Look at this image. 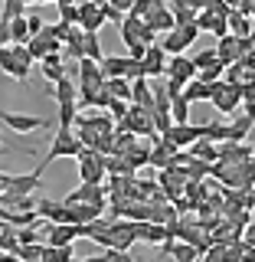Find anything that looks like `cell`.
I'll return each mask as SVG.
<instances>
[{"label":"cell","instance_id":"cell-24","mask_svg":"<svg viewBox=\"0 0 255 262\" xmlns=\"http://www.w3.org/2000/svg\"><path fill=\"white\" fill-rule=\"evenodd\" d=\"M128 62H131L128 56H105L98 66H102V76H105V79H125Z\"/></svg>","mask_w":255,"mask_h":262},{"label":"cell","instance_id":"cell-45","mask_svg":"<svg viewBox=\"0 0 255 262\" xmlns=\"http://www.w3.org/2000/svg\"><path fill=\"white\" fill-rule=\"evenodd\" d=\"M27 27H30V36H36L46 23H43V16H39V13H27Z\"/></svg>","mask_w":255,"mask_h":262},{"label":"cell","instance_id":"cell-36","mask_svg":"<svg viewBox=\"0 0 255 262\" xmlns=\"http://www.w3.org/2000/svg\"><path fill=\"white\" fill-rule=\"evenodd\" d=\"M170 256H174L177 262H196V259H200V252H196L190 243H174V249H170Z\"/></svg>","mask_w":255,"mask_h":262},{"label":"cell","instance_id":"cell-25","mask_svg":"<svg viewBox=\"0 0 255 262\" xmlns=\"http://www.w3.org/2000/svg\"><path fill=\"white\" fill-rule=\"evenodd\" d=\"M49 95H53L56 102H79V85L65 76V79H59L53 89H49Z\"/></svg>","mask_w":255,"mask_h":262},{"label":"cell","instance_id":"cell-22","mask_svg":"<svg viewBox=\"0 0 255 262\" xmlns=\"http://www.w3.org/2000/svg\"><path fill=\"white\" fill-rule=\"evenodd\" d=\"M43 76H46V82L49 85H56L59 79H65V66H62V53H49V56H43Z\"/></svg>","mask_w":255,"mask_h":262},{"label":"cell","instance_id":"cell-53","mask_svg":"<svg viewBox=\"0 0 255 262\" xmlns=\"http://www.w3.org/2000/svg\"><path fill=\"white\" fill-rule=\"evenodd\" d=\"M0 141H4V135H0Z\"/></svg>","mask_w":255,"mask_h":262},{"label":"cell","instance_id":"cell-48","mask_svg":"<svg viewBox=\"0 0 255 262\" xmlns=\"http://www.w3.org/2000/svg\"><path fill=\"white\" fill-rule=\"evenodd\" d=\"M245 246H252V249H255V226L249 229V233H245Z\"/></svg>","mask_w":255,"mask_h":262},{"label":"cell","instance_id":"cell-35","mask_svg":"<svg viewBox=\"0 0 255 262\" xmlns=\"http://www.w3.org/2000/svg\"><path fill=\"white\" fill-rule=\"evenodd\" d=\"M190 158H200V161H213L216 158V147H213L210 138H200V141L190 144Z\"/></svg>","mask_w":255,"mask_h":262},{"label":"cell","instance_id":"cell-55","mask_svg":"<svg viewBox=\"0 0 255 262\" xmlns=\"http://www.w3.org/2000/svg\"><path fill=\"white\" fill-rule=\"evenodd\" d=\"M252 196H255V193H252Z\"/></svg>","mask_w":255,"mask_h":262},{"label":"cell","instance_id":"cell-37","mask_svg":"<svg viewBox=\"0 0 255 262\" xmlns=\"http://www.w3.org/2000/svg\"><path fill=\"white\" fill-rule=\"evenodd\" d=\"M196 79L206 82V85H213V82L226 79V66H223V62H216V66H210V69H200V72H196Z\"/></svg>","mask_w":255,"mask_h":262},{"label":"cell","instance_id":"cell-12","mask_svg":"<svg viewBox=\"0 0 255 262\" xmlns=\"http://www.w3.org/2000/svg\"><path fill=\"white\" fill-rule=\"evenodd\" d=\"M82 236V226L76 223H49L46 226V246H72V239Z\"/></svg>","mask_w":255,"mask_h":262},{"label":"cell","instance_id":"cell-6","mask_svg":"<svg viewBox=\"0 0 255 262\" xmlns=\"http://www.w3.org/2000/svg\"><path fill=\"white\" fill-rule=\"evenodd\" d=\"M0 121H4L10 131H16V135H30V131H39V128H53L49 118H39V115H20V112H0Z\"/></svg>","mask_w":255,"mask_h":262},{"label":"cell","instance_id":"cell-15","mask_svg":"<svg viewBox=\"0 0 255 262\" xmlns=\"http://www.w3.org/2000/svg\"><path fill=\"white\" fill-rule=\"evenodd\" d=\"M216 56H219V62L223 66H233V62H239L242 56H245V46H242V39L239 36H219V46H216Z\"/></svg>","mask_w":255,"mask_h":262},{"label":"cell","instance_id":"cell-51","mask_svg":"<svg viewBox=\"0 0 255 262\" xmlns=\"http://www.w3.org/2000/svg\"><path fill=\"white\" fill-rule=\"evenodd\" d=\"M223 4H226V7H233V10H236V7H239L242 0H223Z\"/></svg>","mask_w":255,"mask_h":262},{"label":"cell","instance_id":"cell-49","mask_svg":"<svg viewBox=\"0 0 255 262\" xmlns=\"http://www.w3.org/2000/svg\"><path fill=\"white\" fill-rule=\"evenodd\" d=\"M0 262H16V256H10V252H0Z\"/></svg>","mask_w":255,"mask_h":262},{"label":"cell","instance_id":"cell-38","mask_svg":"<svg viewBox=\"0 0 255 262\" xmlns=\"http://www.w3.org/2000/svg\"><path fill=\"white\" fill-rule=\"evenodd\" d=\"M190 59H193V66H196V72H200V69H210V66H216L219 56H216V49H200V53L190 56Z\"/></svg>","mask_w":255,"mask_h":262},{"label":"cell","instance_id":"cell-42","mask_svg":"<svg viewBox=\"0 0 255 262\" xmlns=\"http://www.w3.org/2000/svg\"><path fill=\"white\" fill-rule=\"evenodd\" d=\"M177 30H180V36H183V39H187L190 46L196 43V36H200V27H196V20H193V23H180Z\"/></svg>","mask_w":255,"mask_h":262},{"label":"cell","instance_id":"cell-44","mask_svg":"<svg viewBox=\"0 0 255 262\" xmlns=\"http://www.w3.org/2000/svg\"><path fill=\"white\" fill-rule=\"evenodd\" d=\"M105 262H134L131 252H121V249H105Z\"/></svg>","mask_w":255,"mask_h":262},{"label":"cell","instance_id":"cell-52","mask_svg":"<svg viewBox=\"0 0 255 262\" xmlns=\"http://www.w3.org/2000/svg\"><path fill=\"white\" fill-rule=\"evenodd\" d=\"M23 4H56V0H23Z\"/></svg>","mask_w":255,"mask_h":262},{"label":"cell","instance_id":"cell-14","mask_svg":"<svg viewBox=\"0 0 255 262\" xmlns=\"http://www.w3.org/2000/svg\"><path fill=\"white\" fill-rule=\"evenodd\" d=\"M39 177H43V167L30 170V174H10L7 177V190L4 193H33L39 187Z\"/></svg>","mask_w":255,"mask_h":262},{"label":"cell","instance_id":"cell-32","mask_svg":"<svg viewBox=\"0 0 255 262\" xmlns=\"http://www.w3.org/2000/svg\"><path fill=\"white\" fill-rule=\"evenodd\" d=\"M79 118V102H59V118H56V125L59 128H72Z\"/></svg>","mask_w":255,"mask_h":262},{"label":"cell","instance_id":"cell-34","mask_svg":"<svg viewBox=\"0 0 255 262\" xmlns=\"http://www.w3.org/2000/svg\"><path fill=\"white\" fill-rule=\"evenodd\" d=\"M43 249H46V243L20 246V249H16V259H20V262H43Z\"/></svg>","mask_w":255,"mask_h":262},{"label":"cell","instance_id":"cell-13","mask_svg":"<svg viewBox=\"0 0 255 262\" xmlns=\"http://www.w3.org/2000/svg\"><path fill=\"white\" fill-rule=\"evenodd\" d=\"M62 203L65 207H69V203H95V207H105V187L102 184H82L79 190H72Z\"/></svg>","mask_w":255,"mask_h":262},{"label":"cell","instance_id":"cell-16","mask_svg":"<svg viewBox=\"0 0 255 262\" xmlns=\"http://www.w3.org/2000/svg\"><path fill=\"white\" fill-rule=\"evenodd\" d=\"M141 66H144L147 79H157V76H164V69H167V53H164L157 43H151L147 53H144V59H141Z\"/></svg>","mask_w":255,"mask_h":262},{"label":"cell","instance_id":"cell-11","mask_svg":"<svg viewBox=\"0 0 255 262\" xmlns=\"http://www.w3.org/2000/svg\"><path fill=\"white\" fill-rule=\"evenodd\" d=\"M144 23H147V27H151L154 33H157V36L177 27V23H174V10H167V7H164V0H154V7L147 10Z\"/></svg>","mask_w":255,"mask_h":262},{"label":"cell","instance_id":"cell-17","mask_svg":"<svg viewBox=\"0 0 255 262\" xmlns=\"http://www.w3.org/2000/svg\"><path fill=\"white\" fill-rule=\"evenodd\" d=\"M196 27L206 30V33H216V36H226V33H229L226 16H219L213 10H196Z\"/></svg>","mask_w":255,"mask_h":262},{"label":"cell","instance_id":"cell-3","mask_svg":"<svg viewBox=\"0 0 255 262\" xmlns=\"http://www.w3.org/2000/svg\"><path fill=\"white\" fill-rule=\"evenodd\" d=\"M82 154V141L76 138V131L72 128H59L56 131V138H53V144H49V151H46V158H43V164L39 167H49L56 158H79Z\"/></svg>","mask_w":255,"mask_h":262},{"label":"cell","instance_id":"cell-46","mask_svg":"<svg viewBox=\"0 0 255 262\" xmlns=\"http://www.w3.org/2000/svg\"><path fill=\"white\" fill-rule=\"evenodd\" d=\"M10 46V20H0V49Z\"/></svg>","mask_w":255,"mask_h":262},{"label":"cell","instance_id":"cell-27","mask_svg":"<svg viewBox=\"0 0 255 262\" xmlns=\"http://www.w3.org/2000/svg\"><path fill=\"white\" fill-rule=\"evenodd\" d=\"M82 59H92V62L105 59L102 43H98V33H85V36H82Z\"/></svg>","mask_w":255,"mask_h":262},{"label":"cell","instance_id":"cell-23","mask_svg":"<svg viewBox=\"0 0 255 262\" xmlns=\"http://www.w3.org/2000/svg\"><path fill=\"white\" fill-rule=\"evenodd\" d=\"M174 158H177V147L170 144V141H164V138H160L157 144H151V164H154V167H170Z\"/></svg>","mask_w":255,"mask_h":262},{"label":"cell","instance_id":"cell-31","mask_svg":"<svg viewBox=\"0 0 255 262\" xmlns=\"http://www.w3.org/2000/svg\"><path fill=\"white\" fill-rule=\"evenodd\" d=\"M105 92H108L111 98L131 102V82L128 79H105Z\"/></svg>","mask_w":255,"mask_h":262},{"label":"cell","instance_id":"cell-43","mask_svg":"<svg viewBox=\"0 0 255 262\" xmlns=\"http://www.w3.org/2000/svg\"><path fill=\"white\" fill-rule=\"evenodd\" d=\"M16 243H20V246L39 243V236H36V226H20V233H16Z\"/></svg>","mask_w":255,"mask_h":262},{"label":"cell","instance_id":"cell-47","mask_svg":"<svg viewBox=\"0 0 255 262\" xmlns=\"http://www.w3.org/2000/svg\"><path fill=\"white\" fill-rule=\"evenodd\" d=\"M239 262H255V249H252V246H245V243H242V252H239Z\"/></svg>","mask_w":255,"mask_h":262},{"label":"cell","instance_id":"cell-7","mask_svg":"<svg viewBox=\"0 0 255 262\" xmlns=\"http://www.w3.org/2000/svg\"><path fill=\"white\" fill-rule=\"evenodd\" d=\"M164 76H167L170 82H177V85H187V82L196 79V66L187 53L180 56H167V69H164Z\"/></svg>","mask_w":255,"mask_h":262},{"label":"cell","instance_id":"cell-21","mask_svg":"<svg viewBox=\"0 0 255 262\" xmlns=\"http://www.w3.org/2000/svg\"><path fill=\"white\" fill-rule=\"evenodd\" d=\"M167 56H180V53H187L190 49V43H187L183 36H180V30L174 27V30H167V33H160V43H157Z\"/></svg>","mask_w":255,"mask_h":262},{"label":"cell","instance_id":"cell-18","mask_svg":"<svg viewBox=\"0 0 255 262\" xmlns=\"http://www.w3.org/2000/svg\"><path fill=\"white\" fill-rule=\"evenodd\" d=\"M131 102H134V108H141V112H154V92H151V85H147V79L131 82Z\"/></svg>","mask_w":255,"mask_h":262},{"label":"cell","instance_id":"cell-39","mask_svg":"<svg viewBox=\"0 0 255 262\" xmlns=\"http://www.w3.org/2000/svg\"><path fill=\"white\" fill-rule=\"evenodd\" d=\"M27 13V4L23 0H4V10H0V20H13V16Z\"/></svg>","mask_w":255,"mask_h":262},{"label":"cell","instance_id":"cell-8","mask_svg":"<svg viewBox=\"0 0 255 262\" xmlns=\"http://www.w3.org/2000/svg\"><path fill=\"white\" fill-rule=\"evenodd\" d=\"M160 138H164V141H170L177 151H183V147H190L193 141H200V138H203V125H190V121H187V125H170L167 135H160Z\"/></svg>","mask_w":255,"mask_h":262},{"label":"cell","instance_id":"cell-20","mask_svg":"<svg viewBox=\"0 0 255 262\" xmlns=\"http://www.w3.org/2000/svg\"><path fill=\"white\" fill-rule=\"evenodd\" d=\"M27 53H30V59H43V56H49V53H62V43L46 39V36H30Z\"/></svg>","mask_w":255,"mask_h":262},{"label":"cell","instance_id":"cell-40","mask_svg":"<svg viewBox=\"0 0 255 262\" xmlns=\"http://www.w3.org/2000/svg\"><path fill=\"white\" fill-rule=\"evenodd\" d=\"M59 23L79 27V4H62V7H59Z\"/></svg>","mask_w":255,"mask_h":262},{"label":"cell","instance_id":"cell-19","mask_svg":"<svg viewBox=\"0 0 255 262\" xmlns=\"http://www.w3.org/2000/svg\"><path fill=\"white\" fill-rule=\"evenodd\" d=\"M36 213H39V216H46L49 223H69L65 207H62V203H56V200H49V196H39V200H36Z\"/></svg>","mask_w":255,"mask_h":262},{"label":"cell","instance_id":"cell-5","mask_svg":"<svg viewBox=\"0 0 255 262\" xmlns=\"http://www.w3.org/2000/svg\"><path fill=\"white\" fill-rule=\"evenodd\" d=\"M79 177H82V184H102L105 180V154H98V151H88V147H82V154H79Z\"/></svg>","mask_w":255,"mask_h":262},{"label":"cell","instance_id":"cell-2","mask_svg":"<svg viewBox=\"0 0 255 262\" xmlns=\"http://www.w3.org/2000/svg\"><path fill=\"white\" fill-rule=\"evenodd\" d=\"M210 102L216 105V112H219V115H233V112L242 105V85H239V82H229V79L213 82Z\"/></svg>","mask_w":255,"mask_h":262},{"label":"cell","instance_id":"cell-9","mask_svg":"<svg viewBox=\"0 0 255 262\" xmlns=\"http://www.w3.org/2000/svg\"><path fill=\"white\" fill-rule=\"evenodd\" d=\"M105 13H102V7L92 4V0H79V27L85 30V33H98L105 27Z\"/></svg>","mask_w":255,"mask_h":262},{"label":"cell","instance_id":"cell-26","mask_svg":"<svg viewBox=\"0 0 255 262\" xmlns=\"http://www.w3.org/2000/svg\"><path fill=\"white\" fill-rule=\"evenodd\" d=\"M210 92H213V85H206V82H200V79H193V82H187L183 85V98L187 102H210Z\"/></svg>","mask_w":255,"mask_h":262},{"label":"cell","instance_id":"cell-1","mask_svg":"<svg viewBox=\"0 0 255 262\" xmlns=\"http://www.w3.org/2000/svg\"><path fill=\"white\" fill-rule=\"evenodd\" d=\"M30 66H33V59H30L27 46L10 43V46L0 49V69H4L13 82H20V85H23V82L30 79Z\"/></svg>","mask_w":255,"mask_h":262},{"label":"cell","instance_id":"cell-29","mask_svg":"<svg viewBox=\"0 0 255 262\" xmlns=\"http://www.w3.org/2000/svg\"><path fill=\"white\" fill-rule=\"evenodd\" d=\"M10 43H16V46H27V43H30L27 13H23V16H13V20H10Z\"/></svg>","mask_w":255,"mask_h":262},{"label":"cell","instance_id":"cell-50","mask_svg":"<svg viewBox=\"0 0 255 262\" xmlns=\"http://www.w3.org/2000/svg\"><path fill=\"white\" fill-rule=\"evenodd\" d=\"M76 262V259H72ZM82 262H105V256H88V259H82Z\"/></svg>","mask_w":255,"mask_h":262},{"label":"cell","instance_id":"cell-10","mask_svg":"<svg viewBox=\"0 0 255 262\" xmlns=\"http://www.w3.org/2000/svg\"><path fill=\"white\" fill-rule=\"evenodd\" d=\"M79 92H85V89H105V76H102V66L92 62V59H79Z\"/></svg>","mask_w":255,"mask_h":262},{"label":"cell","instance_id":"cell-28","mask_svg":"<svg viewBox=\"0 0 255 262\" xmlns=\"http://www.w3.org/2000/svg\"><path fill=\"white\" fill-rule=\"evenodd\" d=\"M170 118H174V125H187L190 121V102L183 98V92L170 98Z\"/></svg>","mask_w":255,"mask_h":262},{"label":"cell","instance_id":"cell-30","mask_svg":"<svg viewBox=\"0 0 255 262\" xmlns=\"http://www.w3.org/2000/svg\"><path fill=\"white\" fill-rule=\"evenodd\" d=\"M226 23H229V27L236 30V36H239V39H245V36H249V33H252V20H249V16H245V13H239V10H229Z\"/></svg>","mask_w":255,"mask_h":262},{"label":"cell","instance_id":"cell-54","mask_svg":"<svg viewBox=\"0 0 255 262\" xmlns=\"http://www.w3.org/2000/svg\"><path fill=\"white\" fill-rule=\"evenodd\" d=\"M16 262H20V259H16Z\"/></svg>","mask_w":255,"mask_h":262},{"label":"cell","instance_id":"cell-4","mask_svg":"<svg viewBox=\"0 0 255 262\" xmlns=\"http://www.w3.org/2000/svg\"><path fill=\"white\" fill-rule=\"evenodd\" d=\"M121 27V39H125V46L131 49V46H151V43H157V33H154L151 27H147V23L141 20V16H125V20L118 23Z\"/></svg>","mask_w":255,"mask_h":262},{"label":"cell","instance_id":"cell-33","mask_svg":"<svg viewBox=\"0 0 255 262\" xmlns=\"http://www.w3.org/2000/svg\"><path fill=\"white\" fill-rule=\"evenodd\" d=\"M125 158H128L131 167L137 170V167H144V164H151V147H147V144H134V147L125 154Z\"/></svg>","mask_w":255,"mask_h":262},{"label":"cell","instance_id":"cell-41","mask_svg":"<svg viewBox=\"0 0 255 262\" xmlns=\"http://www.w3.org/2000/svg\"><path fill=\"white\" fill-rule=\"evenodd\" d=\"M105 108L111 112V118L114 121H121L128 115V102H121V98H108V105H105Z\"/></svg>","mask_w":255,"mask_h":262}]
</instances>
